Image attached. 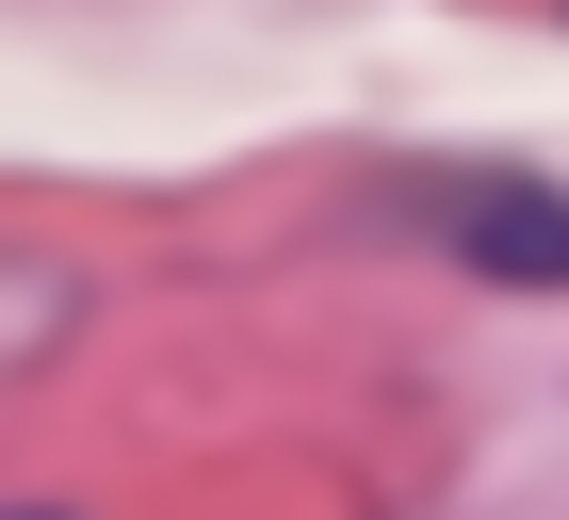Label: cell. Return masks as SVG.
I'll return each mask as SVG.
<instances>
[{"mask_svg": "<svg viewBox=\"0 0 569 520\" xmlns=\"http://www.w3.org/2000/svg\"><path fill=\"white\" fill-rule=\"evenodd\" d=\"M456 244H472L488 277H537V293H553V277H569V196L505 179V196H472V212H456Z\"/></svg>", "mask_w": 569, "mask_h": 520, "instance_id": "cell-1", "label": "cell"}]
</instances>
